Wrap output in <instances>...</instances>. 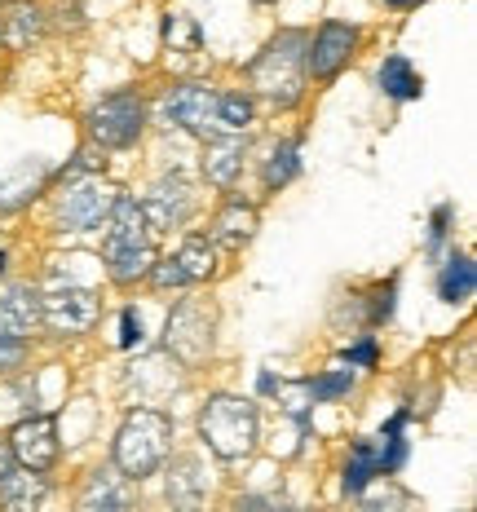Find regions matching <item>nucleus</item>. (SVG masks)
Listing matches in <instances>:
<instances>
[{
  "instance_id": "1",
  "label": "nucleus",
  "mask_w": 477,
  "mask_h": 512,
  "mask_svg": "<svg viewBox=\"0 0 477 512\" xmlns=\"http://www.w3.org/2000/svg\"><path fill=\"white\" fill-rule=\"evenodd\" d=\"M305 45L310 36L305 31H279V36L265 45L257 58L248 62V84L261 102H270L274 111H292L305 98Z\"/></svg>"
},
{
  "instance_id": "2",
  "label": "nucleus",
  "mask_w": 477,
  "mask_h": 512,
  "mask_svg": "<svg viewBox=\"0 0 477 512\" xmlns=\"http://www.w3.org/2000/svg\"><path fill=\"white\" fill-rule=\"evenodd\" d=\"M199 437L221 464H243L261 442L257 402L239 398V393H212L199 407Z\"/></svg>"
},
{
  "instance_id": "3",
  "label": "nucleus",
  "mask_w": 477,
  "mask_h": 512,
  "mask_svg": "<svg viewBox=\"0 0 477 512\" xmlns=\"http://www.w3.org/2000/svg\"><path fill=\"white\" fill-rule=\"evenodd\" d=\"M173 451V420L155 407H133L115 433V468L129 482L155 477Z\"/></svg>"
},
{
  "instance_id": "4",
  "label": "nucleus",
  "mask_w": 477,
  "mask_h": 512,
  "mask_svg": "<svg viewBox=\"0 0 477 512\" xmlns=\"http://www.w3.org/2000/svg\"><path fill=\"white\" fill-rule=\"evenodd\" d=\"M212 345H217V309L204 296L177 301V309L164 323V354L177 358L182 367H199V362L212 358Z\"/></svg>"
},
{
  "instance_id": "5",
  "label": "nucleus",
  "mask_w": 477,
  "mask_h": 512,
  "mask_svg": "<svg viewBox=\"0 0 477 512\" xmlns=\"http://www.w3.org/2000/svg\"><path fill=\"white\" fill-rule=\"evenodd\" d=\"M142 128H146V102H142V93H133V89L93 102L89 115H84V133H89V142L102 146V151H129V146H137Z\"/></svg>"
},
{
  "instance_id": "6",
  "label": "nucleus",
  "mask_w": 477,
  "mask_h": 512,
  "mask_svg": "<svg viewBox=\"0 0 477 512\" xmlns=\"http://www.w3.org/2000/svg\"><path fill=\"white\" fill-rule=\"evenodd\" d=\"M98 318H102V301L93 287L58 283L40 296V327L49 336H84L98 327Z\"/></svg>"
},
{
  "instance_id": "7",
  "label": "nucleus",
  "mask_w": 477,
  "mask_h": 512,
  "mask_svg": "<svg viewBox=\"0 0 477 512\" xmlns=\"http://www.w3.org/2000/svg\"><path fill=\"white\" fill-rule=\"evenodd\" d=\"M111 199H115V186L102 177H71L67 186H62L58 195V208H53V217H58V226L67 234H89L98 230L106 221V212H111Z\"/></svg>"
},
{
  "instance_id": "8",
  "label": "nucleus",
  "mask_w": 477,
  "mask_h": 512,
  "mask_svg": "<svg viewBox=\"0 0 477 512\" xmlns=\"http://www.w3.org/2000/svg\"><path fill=\"white\" fill-rule=\"evenodd\" d=\"M159 120L195 137H217V89L208 84H173L159 102Z\"/></svg>"
},
{
  "instance_id": "9",
  "label": "nucleus",
  "mask_w": 477,
  "mask_h": 512,
  "mask_svg": "<svg viewBox=\"0 0 477 512\" xmlns=\"http://www.w3.org/2000/svg\"><path fill=\"white\" fill-rule=\"evenodd\" d=\"M354 49H358V27L341 23V18H327V23L314 31L310 45H305V71H310L318 84L336 80L349 67Z\"/></svg>"
},
{
  "instance_id": "10",
  "label": "nucleus",
  "mask_w": 477,
  "mask_h": 512,
  "mask_svg": "<svg viewBox=\"0 0 477 512\" xmlns=\"http://www.w3.org/2000/svg\"><path fill=\"white\" fill-rule=\"evenodd\" d=\"M9 451H14V460L23 464V468L49 473V468L58 464V455H62V446H58V420H53L49 411L18 420L14 433H9Z\"/></svg>"
},
{
  "instance_id": "11",
  "label": "nucleus",
  "mask_w": 477,
  "mask_h": 512,
  "mask_svg": "<svg viewBox=\"0 0 477 512\" xmlns=\"http://www.w3.org/2000/svg\"><path fill=\"white\" fill-rule=\"evenodd\" d=\"M190 212H195V190H190V181L182 173L159 177L151 186V195L142 199V217H146V226H155V230L186 226Z\"/></svg>"
},
{
  "instance_id": "12",
  "label": "nucleus",
  "mask_w": 477,
  "mask_h": 512,
  "mask_svg": "<svg viewBox=\"0 0 477 512\" xmlns=\"http://www.w3.org/2000/svg\"><path fill=\"white\" fill-rule=\"evenodd\" d=\"M76 504H80V512H120V508L137 504V486L115 464H102L84 477Z\"/></svg>"
},
{
  "instance_id": "13",
  "label": "nucleus",
  "mask_w": 477,
  "mask_h": 512,
  "mask_svg": "<svg viewBox=\"0 0 477 512\" xmlns=\"http://www.w3.org/2000/svg\"><path fill=\"white\" fill-rule=\"evenodd\" d=\"M36 332H40V292L31 283H5L0 287V336L31 340Z\"/></svg>"
},
{
  "instance_id": "14",
  "label": "nucleus",
  "mask_w": 477,
  "mask_h": 512,
  "mask_svg": "<svg viewBox=\"0 0 477 512\" xmlns=\"http://www.w3.org/2000/svg\"><path fill=\"white\" fill-rule=\"evenodd\" d=\"M243 155H248V137L243 133H217L204 137V177L217 190H235L243 173Z\"/></svg>"
},
{
  "instance_id": "15",
  "label": "nucleus",
  "mask_w": 477,
  "mask_h": 512,
  "mask_svg": "<svg viewBox=\"0 0 477 512\" xmlns=\"http://www.w3.org/2000/svg\"><path fill=\"white\" fill-rule=\"evenodd\" d=\"M106 239H102V252H120V248H133V243H146V217H142V204L133 195H120L115 190L111 199V212H106Z\"/></svg>"
},
{
  "instance_id": "16",
  "label": "nucleus",
  "mask_w": 477,
  "mask_h": 512,
  "mask_svg": "<svg viewBox=\"0 0 477 512\" xmlns=\"http://www.w3.org/2000/svg\"><path fill=\"white\" fill-rule=\"evenodd\" d=\"M45 31H49L45 5H36V0H9V14L0 23V36H5L9 49H31L36 40H45Z\"/></svg>"
},
{
  "instance_id": "17",
  "label": "nucleus",
  "mask_w": 477,
  "mask_h": 512,
  "mask_svg": "<svg viewBox=\"0 0 477 512\" xmlns=\"http://www.w3.org/2000/svg\"><path fill=\"white\" fill-rule=\"evenodd\" d=\"M45 164L40 159H23V164H14V168H0V212H14V208H23L27 199H36L40 190H45Z\"/></svg>"
},
{
  "instance_id": "18",
  "label": "nucleus",
  "mask_w": 477,
  "mask_h": 512,
  "mask_svg": "<svg viewBox=\"0 0 477 512\" xmlns=\"http://www.w3.org/2000/svg\"><path fill=\"white\" fill-rule=\"evenodd\" d=\"M164 490H168V504H173V508H199L208 499V473H204V464H199L195 455H182V460H173Z\"/></svg>"
},
{
  "instance_id": "19",
  "label": "nucleus",
  "mask_w": 477,
  "mask_h": 512,
  "mask_svg": "<svg viewBox=\"0 0 477 512\" xmlns=\"http://www.w3.org/2000/svg\"><path fill=\"white\" fill-rule=\"evenodd\" d=\"M252 234H257V208L243 204V199H226L217 208V217H212L208 239L226 243V248H243V243H252Z\"/></svg>"
},
{
  "instance_id": "20",
  "label": "nucleus",
  "mask_w": 477,
  "mask_h": 512,
  "mask_svg": "<svg viewBox=\"0 0 477 512\" xmlns=\"http://www.w3.org/2000/svg\"><path fill=\"white\" fill-rule=\"evenodd\" d=\"M45 495H49V482L36 473V468L18 464L9 477H0V508H9V512L40 508V499H45Z\"/></svg>"
},
{
  "instance_id": "21",
  "label": "nucleus",
  "mask_w": 477,
  "mask_h": 512,
  "mask_svg": "<svg viewBox=\"0 0 477 512\" xmlns=\"http://www.w3.org/2000/svg\"><path fill=\"white\" fill-rule=\"evenodd\" d=\"M380 89H385V98H394V102H416L424 93V80L416 76L407 53H389V58L380 62Z\"/></svg>"
},
{
  "instance_id": "22",
  "label": "nucleus",
  "mask_w": 477,
  "mask_h": 512,
  "mask_svg": "<svg viewBox=\"0 0 477 512\" xmlns=\"http://www.w3.org/2000/svg\"><path fill=\"white\" fill-rule=\"evenodd\" d=\"M155 265V248L151 243H133V248H120V252H106V274L111 283L120 287H133L137 279H146Z\"/></svg>"
},
{
  "instance_id": "23",
  "label": "nucleus",
  "mask_w": 477,
  "mask_h": 512,
  "mask_svg": "<svg viewBox=\"0 0 477 512\" xmlns=\"http://www.w3.org/2000/svg\"><path fill=\"white\" fill-rule=\"evenodd\" d=\"M177 265L186 270L190 283H208L217 274V243L208 234H186L182 248H177Z\"/></svg>"
},
{
  "instance_id": "24",
  "label": "nucleus",
  "mask_w": 477,
  "mask_h": 512,
  "mask_svg": "<svg viewBox=\"0 0 477 512\" xmlns=\"http://www.w3.org/2000/svg\"><path fill=\"white\" fill-rule=\"evenodd\" d=\"M473 287H477V270H473V261L464 252H455L447 265H442V274H438V296L447 305H464L473 296Z\"/></svg>"
},
{
  "instance_id": "25",
  "label": "nucleus",
  "mask_w": 477,
  "mask_h": 512,
  "mask_svg": "<svg viewBox=\"0 0 477 512\" xmlns=\"http://www.w3.org/2000/svg\"><path fill=\"white\" fill-rule=\"evenodd\" d=\"M177 367H182V362H173V367H168L164 358H146L142 367H133L129 376H124V389L129 393H142L146 384H159V393H173V389H182V376H177Z\"/></svg>"
},
{
  "instance_id": "26",
  "label": "nucleus",
  "mask_w": 477,
  "mask_h": 512,
  "mask_svg": "<svg viewBox=\"0 0 477 512\" xmlns=\"http://www.w3.org/2000/svg\"><path fill=\"white\" fill-rule=\"evenodd\" d=\"M296 173H301V142L292 137V142H279V146H274L270 159H265V173H261V177H265V190L274 195V190H283Z\"/></svg>"
},
{
  "instance_id": "27",
  "label": "nucleus",
  "mask_w": 477,
  "mask_h": 512,
  "mask_svg": "<svg viewBox=\"0 0 477 512\" xmlns=\"http://www.w3.org/2000/svg\"><path fill=\"white\" fill-rule=\"evenodd\" d=\"M252 115H257V106H252L248 93H217V128L221 133H248Z\"/></svg>"
},
{
  "instance_id": "28",
  "label": "nucleus",
  "mask_w": 477,
  "mask_h": 512,
  "mask_svg": "<svg viewBox=\"0 0 477 512\" xmlns=\"http://www.w3.org/2000/svg\"><path fill=\"white\" fill-rule=\"evenodd\" d=\"M164 40H168L173 49L199 53V45H204V31H199L195 18H186V14H168V18H164Z\"/></svg>"
},
{
  "instance_id": "29",
  "label": "nucleus",
  "mask_w": 477,
  "mask_h": 512,
  "mask_svg": "<svg viewBox=\"0 0 477 512\" xmlns=\"http://www.w3.org/2000/svg\"><path fill=\"white\" fill-rule=\"evenodd\" d=\"M305 384H310L314 402H336V398H345V393L354 389V371H323V376H314Z\"/></svg>"
},
{
  "instance_id": "30",
  "label": "nucleus",
  "mask_w": 477,
  "mask_h": 512,
  "mask_svg": "<svg viewBox=\"0 0 477 512\" xmlns=\"http://www.w3.org/2000/svg\"><path fill=\"white\" fill-rule=\"evenodd\" d=\"M146 279L155 283V292H177V287H186V283H190V279H186V270L177 265V256H164V261L155 256V265H151V274H146Z\"/></svg>"
},
{
  "instance_id": "31",
  "label": "nucleus",
  "mask_w": 477,
  "mask_h": 512,
  "mask_svg": "<svg viewBox=\"0 0 477 512\" xmlns=\"http://www.w3.org/2000/svg\"><path fill=\"white\" fill-rule=\"evenodd\" d=\"M394 296H398V279L380 283L376 292H371V309H367L371 323H389V318H394Z\"/></svg>"
},
{
  "instance_id": "32",
  "label": "nucleus",
  "mask_w": 477,
  "mask_h": 512,
  "mask_svg": "<svg viewBox=\"0 0 477 512\" xmlns=\"http://www.w3.org/2000/svg\"><path fill=\"white\" fill-rule=\"evenodd\" d=\"M341 362H349V367H376L380 362V349H376V336H363L358 345H345L341 349Z\"/></svg>"
},
{
  "instance_id": "33",
  "label": "nucleus",
  "mask_w": 477,
  "mask_h": 512,
  "mask_svg": "<svg viewBox=\"0 0 477 512\" xmlns=\"http://www.w3.org/2000/svg\"><path fill=\"white\" fill-rule=\"evenodd\" d=\"M23 362H27V340H5L0 336V376L18 371Z\"/></svg>"
},
{
  "instance_id": "34",
  "label": "nucleus",
  "mask_w": 477,
  "mask_h": 512,
  "mask_svg": "<svg viewBox=\"0 0 477 512\" xmlns=\"http://www.w3.org/2000/svg\"><path fill=\"white\" fill-rule=\"evenodd\" d=\"M115 345L120 349L142 345V318H137V309H124L120 314V336H115Z\"/></svg>"
},
{
  "instance_id": "35",
  "label": "nucleus",
  "mask_w": 477,
  "mask_h": 512,
  "mask_svg": "<svg viewBox=\"0 0 477 512\" xmlns=\"http://www.w3.org/2000/svg\"><path fill=\"white\" fill-rule=\"evenodd\" d=\"M451 217H455V208H451V204H442L438 212H433V230H429V248H442V239H447V226H451Z\"/></svg>"
},
{
  "instance_id": "36",
  "label": "nucleus",
  "mask_w": 477,
  "mask_h": 512,
  "mask_svg": "<svg viewBox=\"0 0 477 512\" xmlns=\"http://www.w3.org/2000/svg\"><path fill=\"white\" fill-rule=\"evenodd\" d=\"M18 468V460H14V451H9V442H0V477H9Z\"/></svg>"
},
{
  "instance_id": "37",
  "label": "nucleus",
  "mask_w": 477,
  "mask_h": 512,
  "mask_svg": "<svg viewBox=\"0 0 477 512\" xmlns=\"http://www.w3.org/2000/svg\"><path fill=\"white\" fill-rule=\"evenodd\" d=\"M389 9H411V5H420V0H385Z\"/></svg>"
},
{
  "instance_id": "38",
  "label": "nucleus",
  "mask_w": 477,
  "mask_h": 512,
  "mask_svg": "<svg viewBox=\"0 0 477 512\" xmlns=\"http://www.w3.org/2000/svg\"><path fill=\"white\" fill-rule=\"evenodd\" d=\"M5 261H9V256H5V252H0V270H5Z\"/></svg>"
},
{
  "instance_id": "39",
  "label": "nucleus",
  "mask_w": 477,
  "mask_h": 512,
  "mask_svg": "<svg viewBox=\"0 0 477 512\" xmlns=\"http://www.w3.org/2000/svg\"><path fill=\"white\" fill-rule=\"evenodd\" d=\"M257 5H274V0H257Z\"/></svg>"
},
{
  "instance_id": "40",
  "label": "nucleus",
  "mask_w": 477,
  "mask_h": 512,
  "mask_svg": "<svg viewBox=\"0 0 477 512\" xmlns=\"http://www.w3.org/2000/svg\"><path fill=\"white\" fill-rule=\"evenodd\" d=\"M0 49H5V36H0Z\"/></svg>"
},
{
  "instance_id": "41",
  "label": "nucleus",
  "mask_w": 477,
  "mask_h": 512,
  "mask_svg": "<svg viewBox=\"0 0 477 512\" xmlns=\"http://www.w3.org/2000/svg\"><path fill=\"white\" fill-rule=\"evenodd\" d=\"M0 5H9V0H0Z\"/></svg>"
}]
</instances>
